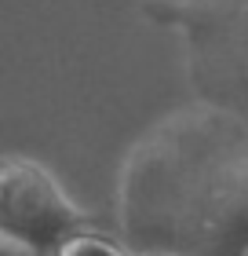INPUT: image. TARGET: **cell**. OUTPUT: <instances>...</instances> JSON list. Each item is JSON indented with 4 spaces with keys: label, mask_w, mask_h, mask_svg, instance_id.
I'll use <instances>...</instances> for the list:
<instances>
[{
    "label": "cell",
    "mask_w": 248,
    "mask_h": 256,
    "mask_svg": "<svg viewBox=\"0 0 248 256\" xmlns=\"http://www.w3.org/2000/svg\"><path fill=\"white\" fill-rule=\"evenodd\" d=\"M84 227V212L66 198L48 168L22 158H0V234L33 252H55Z\"/></svg>",
    "instance_id": "6da1fadb"
},
{
    "label": "cell",
    "mask_w": 248,
    "mask_h": 256,
    "mask_svg": "<svg viewBox=\"0 0 248 256\" xmlns=\"http://www.w3.org/2000/svg\"><path fill=\"white\" fill-rule=\"evenodd\" d=\"M55 256H124V249L113 246L110 238H99V234H84V230H77V234H69L62 246L55 249Z\"/></svg>",
    "instance_id": "7a4b0ae2"
},
{
    "label": "cell",
    "mask_w": 248,
    "mask_h": 256,
    "mask_svg": "<svg viewBox=\"0 0 248 256\" xmlns=\"http://www.w3.org/2000/svg\"><path fill=\"white\" fill-rule=\"evenodd\" d=\"M0 256H40V252H33L29 246H22V242L0 234Z\"/></svg>",
    "instance_id": "3957f363"
}]
</instances>
